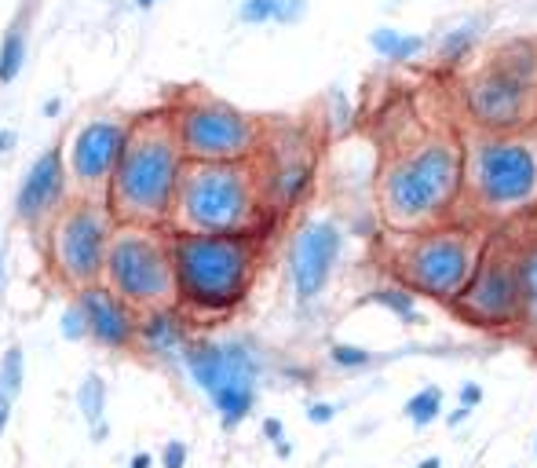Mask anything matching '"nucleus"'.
<instances>
[{"label": "nucleus", "mask_w": 537, "mask_h": 468, "mask_svg": "<svg viewBox=\"0 0 537 468\" xmlns=\"http://www.w3.org/2000/svg\"><path fill=\"white\" fill-rule=\"evenodd\" d=\"M402 37H406V33L395 30V26H377V30H369V48L377 52V59L391 63V59H395V52H399Z\"/></svg>", "instance_id": "nucleus-29"}, {"label": "nucleus", "mask_w": 537, "mask_h": 468, "mask_svg": "<svg viewBox=\"0 0 537 468\" xmlns=\"http://www.w3.org/2000/svg\"><path fill=\"white\" fill-rule=\"evenodd\" d=\"M183 147L169 117H154L132 132L110 180V205L125 224H161L176 209L183 187Z\"/></svg>", "instance_id": "nucleus-4"}, {"label": "nucleus", "mask_w": 537, "mask_h": 468, "mask_svg": "<svg viewBox=\"0 0 537 468\" xmlns=\"http://www.w3.org/2000/svg\"><path fill=\"white\" fill-rule=\"evenodd\" d=\"M26 55H30V44H26V30H22L19 22L4 33V41H0V85H11V81H19L22 66H26Z\"/></svg>", "instance_id": "nucleus-25"}, {"label": "nucleus", "mask_w": 537, "mask_h": 468, "mask_svg": "<svg viewBox=\"0 0 537 468\" xmlns=\"http://www.w3.org/2000/svg\"><path fill=\"white\" fill-rule=\"evenodd\" d=\"M176 289L190 308L231 311L238 308L256 275V234H194L179 231L172 238Z\"/></svg>", "instance_id": "nucleus-6"}, {"label": "nucleus", "mask_w": 537, "mask_h": 468, "mask_svg": "<svg viewBox=\"0 0 537 468\" xmlns=\"http://www.w3.org/2000/svg\"><path fill=\"white\" fill-rule=\"evenodd\" d=\"M337 410H340L337 403H326V399H318V403L307 406V421H311V425H329V421L337 417Z\"/></svg>", "instance_id": "nucleus-36"}, {"label": "nucleus", "mask_w": 537, "mask_h": 468, "mask_svg": "<svg viewBox=\"0 0 537 468\" xmlns=\"http://www.w3.org/2000/svg\"><path fill=\"white\" fill-rule=\"evenodd\" d=\"M63 187H66L63 150L48 147L26 169V176H22L19 191H15V216H19L22 224H37L41 216H48L55 205L63 202Z\"/></svg>", "instance_id": "nucleus-16"}, {"label": "nucleus", "mask_w": 537, "mask_h": 468, "mask_svg": "<svg viewBox=\"0 0 537 468\" xmlns=\"http://www.w3.org/2000/svg\"><path fill=\"white\" fill-rule=\"evenodd\" d=\"M22 381H26V351H22L19 344H11V348L4 351V359H0V384H4L11 395H19Z\"/></svg>", "instance_id": "nucleus-27"}, {"label": "nucleus", "mask_w": 537, "mask_h": 468, "mask_svg": "<svg viewBox=\"0 0 537 468\" xmlns=\"http://www.w3.org/2000/svg\"><path fill=\"white\" fill-rule=\"evenodd\" d=\"M238 22H245V26L274 22V0H242L238 4Z\"/></svg>", "instance_id": "nucleus-31"}, {"label": "nucleus", "mask_w": 537, "mask_h": 468, "mask_svg": "<svg viewBox=\"0 0 537 468\" xmlns=\"http://www.w3.org/2000/svg\"><path fill=\"white\" fill-rule=\"evenodd\" d=\"M106 275L114 282V293L143 308H169V300L179 293L172 249L154 234L132 231V227L110 242Z\"/></svg>", "instance_id": "nucleus-10"}, {"label": "nucleus", "mask_w": 537, "mask_h": 468, "mask_svg": "<svg viewBox=\"0 0 537 468\" xmlns=\"http://www.w3.org/2000/svg\"><path fill=\"white\" fill-rule=\"evenodd\" d=\"M179 147L190 161H253L264 147V128L223 99H190L176 114Z\"/></svg>", "instance_id": "nucleus-9"}, {"label": "nucleus", "mask_w": 537, "mask_h": 468, "mask_svg": "<svg viewBox=\"0 0 537 468\" xmlns=\"http://www.w3.org/2000/svg\"><path fill=\"white\" fill-rule=\"evenodd\" d=\"M190 450L187 443H179V439H169L165 450H161V468H187Z\"/></svg>", "instance_id": "nucleus-34"}, {"label": "nucleus", "mask_w": 537, "mask_h": 468, "mask_svg": "<svg viewBox=\"0 0 537 468\" xmlns=\"http://www.w3.org/2000/svg\"><path fill=\"white\" fill-rule=\"evenodd\" d=\"M348 234L333 216H311L296 227L293 245H289V282L300 308H311L329 289L337 264L344 256Z\"/></svg>", "instance_id": "nucleus-11"}, {"label": "nucleus", "mask_w": 537, "mask_h": 468, "mask_svg": "<svg viewBox=\"0 0 537 468\" xmlns=\"http://www.w3.org/2000/svg\"><path fill=\"white\" fill-rule=\"evenodd\" d=\"M59 110H63V99H59V96L44 99V107H41V114H44V117H59Z\"/></svg>", "instance_id": "nucleus-41"}, {"label": "nucleus", "mask_w": 537, "mask_h": 468, "mask_svg": "<svg viewBox=\"0 0 537 468\" xmlns=\"http://www.w3.org/2000/svg\"><path fill=\"white\" fill-rule=\"evenodd\" d=\"M183 366L201 392L220 395L231 388H260L264 359L249 341H194L183 348Z\"/></svg>", "instance_id": "nucleus-13"}, {"label": "nucleus", "mask_w": 537, "mask_h": 468, "mask_svg": "<svg viewBox=\"0 0 537 468\" xmlns=\"http://www.w3.org/2000/svg\"><path fill=\"white\" fill-rule=\"evenodd\" d=\"M59 333H63L66 341H81V337H92L88 333V315L81 304H70V308L63 311V319H59Z\"/></svg>", "instance_id": "nucleus-30"}, {"label": "nucleus", "mask_w": 537, "mask_h": 468, "mask_svg": "<svg viewBox=\"0 0 537 468\" xmlns=\"http://www.w3.org/2000/svg\"><path fill=\"white\" fill-rule=\"evenodd\" d=\"M256 392H260V388H231V392L212 395V410L220 414V425L223 428H238V425H242L245 417L253 414Z\"/></svg>", "instance_id": "nucleus-24"}, {"label": "nucleus", "mask_w": 537, "mask_h": 468, "mask_svg": "<svg viewBox=\"0 0 537 468\" xmlns=\"http://www.w3.org/2000/svg\"><path fill=\"white\" fill-rule=\"evenodd\" d=\"M132 128L117 117H95L88 125H81L74 132L70 143V176H74L85 191H110L121 154H125Z\"/></svg>", "instance_id": "nucleus-14"}, {"label": "nucleus", "mask_w": 537, "mask_h": 468, "mask_svg": "<svg viewBox=\"0 0 537 468\" xmlns=\"http://www.w3.org/2000/svg\"><path fill=\"white\" fill-rule=\"evenodd\" d=\"M472 414H475L472 406H461V403H457V406L450 410V414H446V428H461Z\"/></svg>", "instance_id": "nucleus-37"}, {"label": "nucleus", "mask_w": 537, "mask_h": 468, "mask_svg": "<svg viewBox=\"0 0 537 468\" xmlns=\"http://www.w3.org/2000/svg\"><path fill=\"white\" fill-rule=\"evenodd\" d=\"M161 0H132V8H139V11H150V8H158Z\"/></svg>", "instance_id": "nucleus-43"}, {"label": "nucleus", "mask_w": 537, "mask_h": 468, "mask_svg": "<svg viewBox=\"0 0 537 468\" xmlns=\"http://www.w3.org/2000/svg\"><path fill=\"white\" fill-rule=\"evenodd\" d=\"M457 103L472 132L512 136L537 128V85L508 70L494 52L457 77Z\"/></svg>", "instance_id": "nucleus-7"}, {"label": "nucleus", "mask_w": 537, "mask_h": 468, "mask_svg": "<svg viewBox=\"0 0 537 468\" xmlns=\"http://www.w3.org/2000/svg\"><path fill=\"white\" fill-rule=\"evenodd\" d=\"M464 205L479 224H508L537 209V128L464 132Z\"/></svg>", "instance_id": "nucleus-2"}, {"label": "nucleus", "mask_w": 537, "mask_h": 468, "mask_svg": "<svg viewBox=\"0 0 537 468\" xmlns=\"http://www.w3.org/2000/svg\"><path fill=\"white\" fill-rule=\"evenodd\" d=\"M530 450H534V458H537V436H534V443H530Z\"/></svg>", "instance_id": "nucleus-45"}, {"label": "nucleus", "mask_w": 537, "mask_h": 468, "mask_svg": "<svg viewBox=\"0 0 537 468\" xmlns=\"http://www.w3.org/2000/svg\"><path fill=\"white\" fill-rule=\"evenodd\" d=\"M77 304H81L88 315V333H92L103 348L121 351L132 344V337H136V319H132V311H128L121 293H110L106 286H85Z\"/></svg>", "instance_id": "nucleus-17"}, {"label": "nucleus", "mask_w": 537, "mask_h": 468, "mask_svg": "<svg viewBox=\"0 0 537 468\" xmlns=\"http://www.w3.org/2000/svg\"><path fill=\"white\" fill-rule=\"evenodd\" d=\"M486 30H490V15L479 11V15H464L461 22H453L439 33L435 41V63L443 66L446 74H464L472 66L475 48L483 44Z\"/></svg>", "instance_id": "nucleus-18"}, {"label": "nucleus", "mask_w": 537, "mask_h": 468, "mask_svg": "<svg viewBox=\"0 0 537 468\" xmlns=\"http://www.w3.org/2000/svg\"><path fill=\"white\" fill-rule=\"evenodd\" d=\"M519 282H523L519 337L537 348V238H519Z\"/></svg>", "instance_id": "nucleus-20"}, {"label": "nucleus", "mask_w": 537, "mask_h": 468, "mask_svg": "<svg viewBox=\"0 0 537 468\" xmlns=\"http://www.w3.org/2000/svg\"><path fill=\"white\" fill-rule=\"evenodd\" d=\"M443 410H446V395L439 384H424V388H417V392L402 403V417H406L417 432H421V428H432L435 421L443 417Z\"/></svg>", "instance_id": "nucleus-23"}, {"label": "nucleus", "mask_w": 537, "mask_h": 468, "mask_svg": "<svg viewBox=\"0 0 537 468\" xmlns=\"http://www.w3.org/2000/svg\"><path fill=\"white\" fill-rule=\"evenodd\" d=\"M128 468H154V454H147V450H139V454H132Z\"/></svg>", "instance_id": "nucleus-40"}, {"label": "nucleus", "mask_w": 537, "mask_h": 468, "mask_svg": "<svg viewBox=\"0 0 537 468\" xmlns=\"http://www.w3.org/2000/svg\"><path fill=\"white\" fill-rule=\"evenodd\" d=\"M307 15V0H274V22L278 26H296Z\"/></svg>", "instance_id": "nucleus-32"}, {"label": "nucleus", "mask_w": 537, "mask_h": 468, "mask_svg": "<svg viewBox=\"0 0 537 468\" xmlns=\"http://www.w3.org/2000/svg\"><path fill=\"white\" fill-rule=\"evenodd\" d=\"M464 202V136L428 128L391 147L377 172V213L391 234L439 227Z\"/></svg>", "instance_id": "nucleus-1"}, {"label": "nucleus", "mask_w": 537, "mask_h": 468, "mask_svg": "<svg viewBox=\"0 0 537 468\" xmlns=\"http://www.w3.org/2000/svg\"><path fill=\"white\" fill-rule=\"evenodd\" d=\"M110 256V220L95 202L74 205L55 227V264L74 286H95Z\"/></svg>", "instance_id": "nucleus-12"}, {"label": "nucleus", "mask_w": 537, "mask_h": 468, "mask_svg": "<svg viewBox=\"0 0 537 468\" xmlns=\"http://www.w3.org/2000/svg\"><path fill=\"white\" fill-rule=\"evenodd\" d=\"M483 384L479 381H461V388H457V403L461 406H472V410H479L483 406Z\"/></svg>", "instance_id": "nucleus-35"}, {"label": "nucleus", "mask_w": 537, "mask_h": 468, "mask_svg": "<svg viewBox=\"0 0 537 468\" xmlns=\"http://www.w3.org/2000/svg\"><path fill=\"white\" fill-rule=\"evenodd\" d=\"M329 362H333L337 370H344V373H358V370H369V366L377 362V355H373L369 348H362V344L333 341V344H329Z\"/></svg>", "instance_id": "nucleus-26"}, {"label": "nucleus", "mask_w": 537, "mask_h": 468, "mask_svg": "<svg viewBox=\"0 0 537 468\" xmlns=\"http://www.w3.org/2000/svg\"><path fill=\"white\" fill-rule=\"evenodd\" d=\"M264 436L274 443L278 458H289V454H293V443H285V425L278 417H264Z\"/></svg>", "instance_id": "nucleus-33"}, {"label": "nucleus", "mask_w": 537, "mask_h": 468, "mask_svg": "<svg viewBox=\"0 0 537 468\" xmlns=\"http://www.w3.org/2000/svg\"><path fill=\"white\" fill-rule=\"evenodd\" d=\"M139 337L154 355H179L183 359V348H187V330H183V319H179L172 308H154L139 326Z\"/></svg>", "instance_id": "nucleus-19"}, {"label": "nucleus", "mask_w": 537, "mask_h": 468, "mask_svg": "<svg viewBox=\"0 0 537 468\" xmlns=\"http://www.w3.org/2000/svg\"><path fill=\"white\" fill-rule=\"evenodd\" d=\"M19 147V132L15 128H0V154H11Z\"/></svg>", "instance_id": "nucleus-39"}, {"label": "nucleus", "mask_w": 537, "mask_h": 468, "mask_svg": "<svg viewBox=\"0 0 537 468\" xmlns=\"http://www.w3.org/2000/svg\"><path fill=\"white\" fill-rule=\"evenodd\" d=\"M413 468H443V458H439V454H428V458H421Z\"/></svg>", "instance_id": "nucleus-42"}, {"label": "nucleus", "mask_w": 537, "mask_h": 468, "mask_svg": "<svg viewBox=\"0 0 537 468\" xmlns=\"http://www.w3.org/2000/svg\"><path fill=\"white\" fill-rule=\"evenodd\" d=\"M4 275H8V264H4V245H0V289H4Z\"/></svg>", "instance_id": "nucleus-44"}, {"label": "nucleus", "mask_w": 537, "mask_h": 468, "mask_svg": "<svg viewBox=\"0 0 537 468\" xmlns=\"http://www.w3.org/2000/svg\"><path fill=\"white\" fill-rule=\"evenodd\" d=\"M77 410L92 428V443H106L110 425H106V381L99 373H88L81 388H77Z\"/></svg>", "instance_id": "nucleus-22"}, {"label": "nucleus", "mask_w": 537, "mask_h": 468, "mask_svg": "<svg viewBox=\"0 0 537 468\" xmlns=\"http://www.w3.org/2000/svg\"><path fill=\"white\" fill-rule=\"evenodd\" d=\"M369 300H373L377 308L388 311V315H395L402 326H424L421 297H417L410 286L395 282V278H388V282H380V286L369 289Z\"/></svg>", "instance_id": "nucleus-21"}, {"label": "nucleus", "mask_w": 537, "mask_h": 468, "mask_svg": "<svg viewBox=\"0 0 537 468\" xmlns=\"http://www.w3.org/2000/svg\"><path fill=\"white\" fill-rule=\"evenodd\" d=\"M264 205V176L253 161H194L183 172L176 213L194 234H256Z\"/></svg>", "instance_id": "nucleus-5"}, {"label": "nucleus", "mask_w": 537, "mask_h": 468, "mask_svg": "<svg viewBox=\"0 0 537 468\" xmlns=\"http://www.w3.org/2000/svg\"><path fill=\"white\" fill-rule=\"evenodd\" d=\"M271 147V143H267ZM318 161H315V147L307 143L300 132H293L289 139L274 143L271 158H267V169L260 172L264 176V194L267 205L274 209H293L315 183Z\"/></svg>", "instance_id": "nucleus-15"}, {"label": "nucleus", "mask_w": 537, "mask_h": 468, "mask_svg": "<svg viewBox=\"0 0 537 468\" xmlns=\"http://www.w3.org/2000/svg\"><path fill=\"white\" fill-rule=\"evenodd\" d=\"M453 319L483 333H519L523 282H519V238L490 234L472 282L453 304Z\"/></svg>", "instance_id": "nucleus-8"}, {"label": "nucleus", "mask_w": 537, "mask_h": 468, "mask_svg": "<svg viewBox=\"0 0 537 468\" xmlns=\"http://www.w3.org/2000/svg\"><path fill=\"white\" fill-rule=\"evenodd\" d=\"M326 107H329V117H333V128H337V132H351V128H355V107H351V99L344 88H329Z\"/></svg>", "instance_id": "nucleus-28"}, {"label": "nucleus", "mask_w": 537, "mask_h": 468, "mask_svg": "<svg viewBox=\"0 0 537 468\" xmlns=\"http://www.w3.org/2000/svg\"><path fill=\"white\" fill-rule=\"evenodd\" d=\"M8 421H11V392L0 384V436L8 432Z\"/></svg>", "instance_id": "nucleus-38"}, {"label": "nucleus", "mask_w": 537, "mask_h": 468, "mask_svg": "<svg viewBox=\"0 0 537 468\" xmlns=\"http://www.w3.org/2000/svg\"><path fill=\"white\" fill-rule=\"evenodd\" d=\"M490 234L479 220H446L439 227L388 238V278L410 286L417 297L453 308L475 267L483 260Z\"/></svg>", "instance_id": "nucleus-3"}]
</instances>
